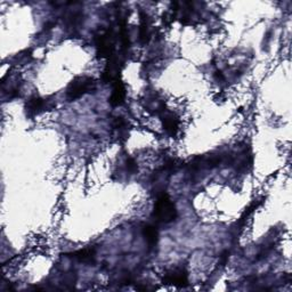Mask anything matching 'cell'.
<instances>
[{
    "instance_id": "cell-1",
    "label": "cell",
    "mask_w": 292,
    "mask_h": 292,
    "mask_svg": "<svg viewBox=\"0 0 292 292\" xmlns=\"http://www.w3.org/2000/svg\"><path fill=\"white\" fill-rule=\"evenodd\" d=\"M177 208L174 201H171L168 194L163 193L157 198L154 204L153 216L159 223L170 224L177 218Z\"/></svg>"
},
{
    "instance_id": "cell-2",
    "label": "cell",
    "mask_w": 292,
    "mask_h": 292,
    "mask_svg": "<svg viewBox=\"0 0 292 292\" xmlns=\"http://www.w3.org/2000/svg\"><path fill=\"white\" fill-rule=\"evenodd\" d=\"M94 88H95V83L92 78L79 77L69 85L66 94H68V98L72 100L86 95L87 93L92 92Z\"/></svg>"
},
{
    "instance_id": "cell-3",
    "label": "cell",
    "mask_w": 292,
    "mask_h": 292,
    "mask_svg": "<svg viewBox=\"0 0 292 292\" xmlns=\"http://www.w3.org/2000/svg\"><path fill=\"white\" fill-rule=\"evenodd\" d=\"M163 282L175 287H184L189 283V275L184 268H175L169 271L163 278Z\"/></svg>"
},
{
    "instance_id": "cell-4",
    "label": "cell",
    "mask_w": 292,
    "mask_h": 292,
    "mask_svg": "<svg viewBox=\"0 0 292 292\" xmlns=\"http://www.w3.org/2000/svg\"><path fill=\"white\" fill-rule=\"evenodd\" d=\"M126 87L122 84V81L119 79L114 80L113 88H112V94L108 98V102L112 105V106H120L124 103V99H126Z\"/></svg>"
},
{
    "instance_id": "cell-5",
    "label": "cell",
    "mask_w": 292,
    "mask_h": 292,
    "mask_svg": "<svg viewBox=\"0 0 292 292\" xmlns=\"http://www.w3.org/2000/svg\"><path fill=\"white\" fill-rule=\"evenodd\" d=\"M162 126L170 135H176L179 129V119L171 112H167L162 115Z\"/></svg>"
},
{
    "instance_id": "cell-6",
    "label": "cell",
    "mask_w": 292,
    "mask_h": 292,
    "mask_svg": "<svg viewBox=\"0 0 292 292\" xmlns=\"http://www.w3.org/2000/svg\"><path fill=\"white\" fill-rule=\"evenodd\" d=\"M46 108V100L39 96H33L26 103V111L31 115H37L44 112Z\"/></svg>"
},
{
    "instance_id": "cell-7",
    "label": "cell",
    "mask_w": 292,
    "mask_h": 292,
    "mask_svg": "<svg viewBox=\"0 0 292 292\" xmlns=\"http://www.w3.org/2000/svg\"><path fill=\"white\" fill-rule=\"evenodd\" d=\"M143 236L150 247H154V245H157L158 239H159V233H158L157 227L153 226V225L146 224L145 226L143 227Z\"/></svg>"
},
{
    "instance_id": "cell-8",
    "label": "cell",
    "mask_w": 292,
    "mask_h": 292,
    "mask_svg": "<svg viewBox=\"0 0 292 292\" xmlns=\"http://www.w3.org/2000/svg\"><path fill=\"white\" fill-rule=\"evenodd\" d=\"M73 257L81 263H93L95 258V250L91 248L83 249V250L77 251L76 254L73 255Z\"/></svg>"
},
{
    "instance_id": "cell-9",
    "label": "cell",
    "mask_w": 292,
    "mask_h": 292,
    "mask_svg": "<svg viewBox=\"0 0 292 292\" xmlns=\"http://www.w3.org/2000/svg\"><path fill=\"white\" fill-rule=\"evenodd\" d=\"M127 169L130 171V173H136V171L138 170V167H137V163L134 160V159H128L127 160Z\"/></svg>"
}]
</instances>
